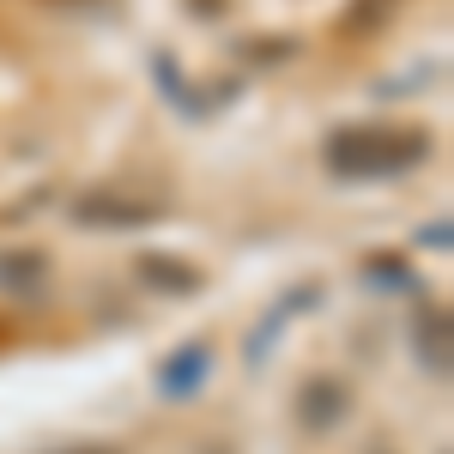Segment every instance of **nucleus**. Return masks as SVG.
Listing matches in <instances>:
<instances>
[{"label": "nucleus", "mask_w": 454, "mask_h": 454, "mask_svg": "<svg viewBox=\"0 0 454 454\" xmlns=\"http://www.w3.org/2000/svg\"><path fill=\"white\" fill-rule=\"evenodd\" d=\"M152 218H164L158 200H134V194H115V188H91L73 200V224H91V231H140Z\"/></svg>", "instance_id": "f03ea898"}, {"label": "nucleus", "mask_w": 454, "mask_h": 454, "mask_svg": "<svg viewBox=\"0 0 454 454\" xmlns=\"http://www.w3.org/2000/svg\"><path fill=\"white\" fill-rule=\"evenodd\" d=\"M207 364H212V346H207V340H194V346H182L170 364L158 370V387H164L170 400H176V394H194L200 376H207Z\"/></svg>", "instance_id": "39448f33"}, {"label": "nucleus", "mask_w": 454, "mask_h": 454, "mask_svg": "<svg viewBox=\"0 0 454 454\" xmlns=\"http://www.w3.org/2000/svg\"><path fill=\"white\" fill-rule=\"evenodd\" d=\"M387 12H394V0H351L346 31H351V36H364L370 25H376V19H387Z\"/></svg>", "instance_id": "0eeeda50"}, {"label": "nucleus", "mask_w": 454, "mask_h": 454, "mask_svg": "<svg viewBox=\"0 0 454 454\" xmlns=\"http://www.w3.org/2000/svg\"><path fill=\"white\" fill-rule=\"evenodd\" d=\"M321 164L340 182H400L430 164L424 128H333L321 140Z\"/></svg>", "instance_id": "f257e3e1"}, {"label": "nucleus", "mask_w": 454, "mask_h": 454, "mask_svg": "<svg viewBox=\"0 0 454 454\" xmlns=\"http://www.w3.org/2000/svg\"><path fill=\"white\" fill-rule=\"evenodd\" d=\"M67 454H121V449H67Z\"/></svg>", "instance_id": "1a4fd4ad"}, {"label": "nucleus", "mask_w": 454, "mask_h": 454, "mask_svg": "<svg viewBox=\"0 0 454 454\" xmlns=\"http://www.w3.org/2000/svg\"><path fill=\"white\" fill-rule=\"evenodd\" d=\"M140 279L170 291V297H188V291H200V267H188L176 254H140Z\"/></svg>", "instance_id": "423d86ee"}, {"label": "nucleus", "mask_w": 454, "mask_h": 454, "mask_svg": "<svg viewBox=\"0 0 454 454\" xmlns=\"http://www.w3.org/2000/svg\"><path fill=\"white\" fill-rule=\"evenodd\" d=\"M43 285H49L43 248H0V291L6 297H43Z\"/></svg>", "instance_id": "20e7f679"}, {"label": "nucleus", "mask_w": 454, "mask_h": 454, "mask_svg": "<svg viewBox=\"0 0 454 454\" xmlns=\"http://www.w3.org/2000/svg\"><path fill=\"white\" fill-rule=\"evenodd\" d=\"M351 412V387L340 376H309L297 387V424L303 430H333Z\"/></svg>", "instance_id": "7ed1b4c3"}, {"label": "nucleus", "mask_w": 454, "mask_h": 454, "mask_svg": "<svg viewBox=\"0 0 454 454\" xmlns=\"http://www.w3.org/2000/svg\"><path fill=\"white\" fill-rule=\"evenodd\" d=\"M419 243H436V248H442V243H449V224H424Z\"/></svg>", "instance_id": "6e6552de"}]
</instances>
